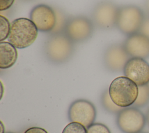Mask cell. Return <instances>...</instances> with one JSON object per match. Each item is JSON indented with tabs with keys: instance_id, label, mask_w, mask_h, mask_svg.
Wrapping results in <instances>:
<instances>
[{
	"instance_id": "obj_1",
	"label": "cell",
	"mask_w": 149,
	"mask_h": 133,
	"mask_svg": "<svg viewBox=\"0 0 149 133\" xmlns=\"http://www.w3.org/2000/svg\"><path fill=\"white\" fill-rule=\"evenodd\" d=\"M74 51V42L64 32H55L47 38L44 52L47 60L56 64L67 62Z\"/></svg>"
},
{
	"instance_id": "obj_2",
	"label": "cell",
	"mask_w": 149,
	"mask_h": 133,
	"mask_svg": "<svg viewBox=\"0 0 149 133\" xmlns=\"http://www.w3.org/2000/svg\"><path fill=\"white\" fill-rule=\"evenodd\" d=\"M38 31L30 19L26 18H17L10 24L8 40L16 48H24L30 46L35 41Z\"/></svg>"
},
{
	"instance_id": "obj_3",
	"label": "cell",
	"mask_w": 149,
	"mask_h": 133,
	"mask_svg": "<svg viewBox=\"0 0 149 133\" xmlns=\"http://www.w3.org/2000/svg\"><path fill=\"white\" fill-rule=\"evenodd\" d=\"M108 92L115 104L125 108L135 102L138 96L139 87L126 76H119L112 81Z\"/></svg>"
},
{
	"instance_id": "obj_4",
	"label": "cell",
	"mask_w": 149,
	"mask_h": 133,
	"mask_svg": "<svg viewBox=\"0 0 149 133\" xmlns=\"http://www.w3.org/2000/svg\"><path fill=\"white\" fill-rule=\"evenodd\" d=\"M145 18L143 11L135 5H125L119 8L116 25L118 29L126 35L139 32Z\"/></svg>"
},
{
	"instance_id": "obj_5",
	"label": "cell",
	"mask_w": 149,
	"mask_h": 133,
	"mask_svg": "<svg viewBox=\"0 0 149 133\" xmlns=\"http://www.w3.org/2000/svg\"><path fill=\"white\" fill-rule=\"evenodd\" d=\"M63 32L74 43H81L89 39L94 32L92 20L84 16H76L68 19Z\"/></svg>"
},
{
	"instance_id": "obj_6",
	"label": "cell",
	"mask_w": 149,
	"mask_h": 133,
	"mask_svg": "<svg viewBox=\"0 0 149 133\" xmlns=\"http://www.w3.org/2000/svg\"><path fill=\"white\" fill-rule=\"evenodd\" d=\"M119 8L110 1L97 4L92 12V21L100 29H111L116 25Z\"/></svg>"
},
{
	"instance_id": "obj_7",
	"label": "cell",
	"mask_w": 149,
	"mask_h": 133,
	"mask_svg": "<svg viewBox=\"0 0 149 133\" xmlns=\"http://www.w3.org/2000/svg\"><path fill=\"white\" fill-rule=\"evenodd\" d=\"M116 124L124 133H137L144 127L146 118L137 108L125 107L118 114Z\"/></svg>"
},
{
	"instance_id": "obj_8",
	"label": "cell",
	"mask_w": 149,
	"mask_h": 133,
	"mask_svg": "<svg viewBox=\"0 0 149 133\" xmlns=\"http://www.w3.org/2000/svg\"><path fill=\"white\" fill-rule=\"evenodd\" d=\"M68 117L70 122L79 123L88 128L95 121L96 110L90 102L84 99L76 100L69 106Z\"/></svg>"
},
{
	"instance_id": "obj_9",
	"label": "cell",
	"mask_w": 149,
	"mask_h": 133,
	"mask_svg": "<svg viewBox=\"0 0 149 133\" xmlns=\"http://www.w3.org/2000/svg\"><path fill=\"white\" fill-rule=\"evenodd\" d=\"M30 18L38 30L41 32H49L54 30L56 25V13L45 4H39L34 6L30 12Z\"/></svg>"
},
{
	"instance_id": "obj_10",
	"label": "cell",
	"mask_w": 149,
	"mask_h": 133,
	"mask_svg": "<svg viewBox=\"0 0 149 133\" xmlns=\"http://www.w3.org/2000/svg\"><path fill=\"white\" fill-rule=\"evenodd\" d=\"M123 74L138 86L149 83V64L143 58L131 57L126 62Z\"/></svg>"
},
{
	"instance_id": "obj_11",
	"label": "cell",
	"mask_w": 149,
	"mask_h": 133,
	"mask_svg": "<svg viewBox=\"0 0 149 133\" xmlns=\"http://www.w3.org/2000/svg\"><path fill=\"white\" fill-rule=\"evenodd\" d=\"M131 58L123 44H114L109 46L104 55V62L105 67L112 72H119L123 68Z\"/></svg>"
},
{
	"instance_id": "obj_12",
	"label": "cell",
	"mask_w": 149,
	"mask_h": 133,
	"mask_svg": "<svg viewBox=\"0 0 149 133\" xmlns=\"http://www.w3.org/2000/svg\"><path fill=\"white\" fill-rule=\"evenodd\" d=\"M123 46L131 57H149V38L140 32L128 36Z\"/></svg>"
},
{
	"instance_id": "obj_13",
	"label": "cell",
	"mask_w": 149,
	"mask_h": 133,
	"mask_svg": "<svg viewBox=\"0 0 149 133\" xmlns=\"http://www.w3.org/2000/svg\"><path fill=\"white\" fill-rule=\"evenodd\" d=\"M17 58L16 48L7 41L0 42V68L7 69L12 66Z\"/></svg>"
},
{
	"instance_id": "obj_14",
	"label": "cell",
	"mask_w": 149,
	"mask_h": 133,
	"mask_svg": "<svg viewBox=\"0 0 149 133\" xmlns=\"http://www.w3.org/2000/svg\"><path fill=\"white\" fill-rule=\"evenodd\" d=\"M101 103L104 108L109 113L118 114L123 108L117 106L111 99L108 90L105 91L101 97Z\"/></svg>"
},
{
	"instance_id": "obj_15",
	"label": "cell",
	"mask_w": 149,
	"mask_h": 133,
	"mask_svg": "<svg viewBox=\"0 0 149 133\" xmlns=\"http://www.w3.org/2000/svg\"><path fill=\"white\" fill-rule=\"evenodd\" d=\"M138 87V96L133 104L136 107H140L144 106L149 102V85L147 84Z\"/></svg>"
},
{
	"instance_id": "obj_16",
	"label": "cell",
	"mask_w": 149,
	"mask_h": 133,
	"mask_svg": "<svg viewBox=\"0 0 149 133\" xmlns=\"http://www.w3.org/2000/svg\"><path fill=\"white\" fill-rule=\"evenodd\" d=\"M10 30V24L7 18L0 15V41L8 37Z\"/></svg>"
},
{
	"instance_id": "obj_17",
	"label": "cell",
	"mask_w": 149,
	"mask_h": 133,
	"mask_svg": "<svg viewBox=\"0 0 149 133\" xmlns=\"http://www.w3.org/2000/svg\"><path fill=\"white\" fill-rule=\"evenodd\" d=\"M62 133H87V128L76 122H70L63 130Z\"/></svg>"
},
{
	"instance_id": "obj_18",
	"label": "cell",
	"mask_w": 149,
	"mask_h": 133,
	"mask_svg": "<svg viewBox=\"0 0 149 133\" xmlns=\"http://www.w3.org/2000/svg\"><path fill=\"white\" fill-rule=\"evenodd\" d=\"M87 133H111L109 128L102 123H93L87 128Z\"/></svg>"
},
{
	"instance_id": "obj_19",
	"label": "cell",
	"mask_w": 149,
	"mask_h": 133,
	"mask_svg": "<svg viewBox=\"0 0 149 133\" xmlns=\"http://www.w3.org/2000/svg\"><path fill=\"white\" fill-rule=\"evenodd\" d=\"M139 32L149 38V16L145 17Z\"/></svg>"
},
{
	"instance_id": "obj_20",
	"label": "cell",
	"mask_w": 149,
	"mask_h": 133,
	"mask_svg": "<svg viewBox=\"0 0 149 133\" xmlns=\"http://www.w3.org/2000/svg\"><path fill=\"white\" fill-rule=\"evenodd\" d=\"M15 0H0V10L3 11L9 9Z\"/></svg>"
},
{
	"instance_id": "obj_21",
	"label": "cell",
	"mask_w": 149,
	"mask_h": 133,
	"mask_svg": "<svg viewBox=\"0 0 149 133\" xmlns=\"http://www.w3.org/2000/svg\"><path fill=\"white\" fill-rule=\"evenodd\" d=\"M24 133H48V132L41 127H31L28 128Z\"/></svg>"
},
{
	"instance_id": "obj_22",
	"label": "cell",
	"mask_w": 149,
	"mask_h": 133,
	"mask_svg": "<svg viewBox=\"0 0 149 133\" xmlns=\"http://www.w3.org/2000/svg\"><path fill=\"white\" fill-rule=\"evenodd\" d=\"M0 125H1V132L0 133H5L4 126H3L2 121H0Z\"/></svg>"
},
{
	"instance_id": "obj_23",
	"label": "cell",
	"mask_w": 149,
	"mask_h": 133,
	"mask_svg": "<svg viewBox=\"0 0 149 133\" xmlns=\"http://www.w3.org/2000/svg\"><path fill=\"white\" fill-rule=\"evenodd\" d=\"M146 11L149 15V0H147L146 4Z\"/></svg>"
},
{
	"instance_id": "obj_24",
	"label": "cell",
	"mask_w": 149,
	"mask_h": 133,
	"mask_svg": "<svg viewBox=\"0 0 149 133\" xmlns=\"http://www.w3.org/2000/svg\"><path fill=\"white\" fill-rule=\"evenodd\" d=\"M147 116V123L149 125V108H148V110L147 112V116Z\"/></svg>"
},
{
	"instance_id": "obj_25",
	"label": "cell",
	"mask_w": 149,
	"mask_h": 133,
	"mask_svg": "<svg viewBox=\"0 0 149 133\" xmlns=\"http://www.w3.org/2000/svg\"><path fill=\"white\" fill-rule=\"evenodd\" d=\"M137 133H146V132H137Z\"/></svg>"
},
{
	"instance_id": "obj_26",
	"label": "cell",
	"mask_w": 149,
	"mask_h": 133,
	"mask_svg": "<svg viewBox=\"0 0 149 133\" xmlns=\"http://www.w3.org/2000/svg\"><path fill=\"white\" fill-rule=\"evenodd\" d=\"M6 133H13V132H6Z\"/></svg>"
},
{
	"instance_id": "obj_27",
	"label": "cell",
	"mask_w": 149,
	"mask_h": 133,
	"mask_svg": "<svg viewBox=\"0 0 149 133\" xmlns=\"http://www.w3.org/2000/svg\"><path fill=\"white\" fill-rule=\"evenodd\" d=\"M24 1H30V0H24Z\"/></svg>"
},
{
	"instance_id": "obj_28",
	"label": "cell",
	"mask_w": 149,
	"mask_h": 133,
	"mask_svg": "<svg viewBox=\"0 0 149 133\" xmlns=\"http://www.w3.org/2000/svg\"><path fill=\"white\" fill-rule=\"evenodd\" d=\"M148 85H149V83H148Z\"/></svg>"
}]
</instances>
